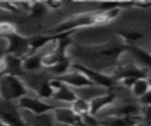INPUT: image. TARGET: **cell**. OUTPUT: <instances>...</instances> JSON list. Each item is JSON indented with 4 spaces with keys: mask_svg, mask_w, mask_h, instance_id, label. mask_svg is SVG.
Masks as SVG:
<instances>
[{
    "mask_svg": "<svg viewBox=\"0 0 151 126\" xmlns=\"http://www.w3.org/2000/svg\"><path fill=\"white\" fill-rule=\"evenodd\" d=\"M120 13V8H116L109 12H93V13H83L77 14L67 20L60 22L57 25L50 34H61L67 32H76L84 27H91V26H98V25H105L110 21L114 20L118 14Z\"/></svg>",
    "mask_w": 151,
    "mask_h": 126,
    "instance_id": "1",
    "label": "cell"
},
{
    "mask_svg": "<svg viewBox=\"0 0 151 126\" xmlns=\"http://www.w3.org/2000/svg\"><path fill=\"white\" fill-rule=\"evenodd\" d=\"M27 93L28 89L25 82L18 75L5 73L0 78V98L7 101L19 100L20 98L27 95Z\"/></svg>",
    "mask_w": 151,
    "mask_h": 126,
    "instance_id": "2",
    "label": "cell"
},
{
    "mask_svg": "<svg viewBox=\"0 0 151 126\" xmlns=\"http://www.w3.org/2000/svg\"><path fill=\"white\" fill-rule=\"evenodd\" d=\"M73 68L74 71H78L80 73H83L94 86H98L100 88H109L111 89L114 84H116V80L111 75H107L98 69H94V68H91L90 66H84V65H80V64H74L73 65Z\"/></svg>",
    "mask_w": 151,
    "mask_h": 126,
    "instance_id": "3",
    "label": "cell"
},
{
    "mask_svg": "<svg viewBox=\"0 0 151 126\" xmlns=\"http://www.w3.org/2000/svg\"><path fill=\"white\" fill-rule=\"evenodd\" d=\"M7 41V46L5 49V54L15 55L19 58L27 57L29 54V39L26 37L20 35L19 33L14 32L5 37Z\"/></svg>",
    "mask_w": 151,
    "mask_h": 126,
    "instance_id": "4",
    "label": "cell"
},
{
    "mask_svg": "<svg viewBox=\"0 0 151 126\" xmlns=\"http://www.w3.org/2000/svg\"><path fill=\"white\" fill-rule=\"evenodd\" d=\"M18 107L25 111L31 112L33 115H42L50 112H53L58 106L45 102L39 98H33L29 95H25L18 100Z\"/></svg>",
    "mask_w": 151,
    "mask_h": 126,
    "instance_id": "5",
    "label": "cell"
},
{
    "mask_svg": "<svg viewBox=\"0 0 151 126\" xmlns=\"http://www.w3.org/2000/svg\"><path fill=\"white\" fill-rule=\"evenodd\" d=\"M53 118L64 125L67 126H87L84 122L83 117L78 115L77 113H74L71 107H64V106H58L54 111H53Z\"/></svg>",
    "mask_w": 151,
    "mask_h": 126,
    "instance_id": "6",
    "label": "cell"
},
{
    "mask_svg": "<svg viewBox=\"0 0 151 126\" xmlns=\"http://www.w3.org/2000/svg\"><path fill=\"white\" fill-rule=\"evenodd\" d=\"M58 80H60L61 82H64L65 85H67L71 88H76V89H80V88H85V87H91L94 86L83 73L74 71V72H67L64 75L60 77H54Z\"/></svg>",
    "mask_w": 151,
    "mask_h": 126,
    "instance_id": "7",
    "label": "cell"
},
{
    "mask_svg": "<svg viewBox=\"0 0 151 126\" xmlns=\"http://www.w3.org/2000/svg\"><path fill=\"white\" fill-rule=\"evenodd\" d=\"M114 99H116V94L113 92H107V93H104L101 95H98L96 98H93L92 100H90V113L91 115L96 117L104 107L111 105L114 102Z\"/></svg>",
    "mask_w": 151,
    "mask_h": 126,
    "instance_id": "8",
    "label": "cell"
},
{
    "mask_svg": "<svg viewBox=\"0 0 151 126\" xmlns=\"http://www.w3.org/2000/svg\"><path fill=\"white\" fill-rule=\"evenodd\" d=\"M0 120L6 126H29L27 121H25L21 115L13 108L0 107Z\"/></svg>",
    "mask_w": 151,
    "mask_h": 126,
    "instance_id": "9",
    "label": "cell"
},
{
    "mask_svg": "<svg viewBox=\"0 0 151 126\" xmlns=\"http://www.w3.org/2000/svg\"><path fill=\"white\" fill-rule=\"evenodd\" d=\"M124 78L142 79V78H147V73L144 68H142L137 65H125L118 71V73L114 77V80H122Z\"/></svg>",
    "mask_w": 151,
    "mask_h": 126,
    "instance_id": "10",
    "label": "cell"
},
{
    "mask_svg": "<svg viewBox=\"0 0 151 126\" xmlns=\"http://www.w3.org/2000/svg\"><path fill=\"white\" fill-rule=\"evenodd\" d=\"M139 121V117H114L110 115L99 121L103 126H136Z\"/></svg>",
    "mask_w": 151,
    "mask_h": 126,
    "instance_id": "11",
    "label": "cell"
},
{
    "mask_svg": "<svg viewBox=\"0 0 151 126\" xmlns=\"http://www.w3.org/2000/svg\"><path fill=\"white\" fill-rule=\"evenodd\" d=\"M42 55L44 53H34L25 57L22 59V69L26 72H34L42 67Z\"/></svg>",
    "mask_w": 151,
    "mask_h": 126,
    "instance_id": "12",
    "label": "cell"
},
{
    "mask_svg": "<svg viewBox=\"0 0 151 126\" xmlns=\"http://www.w3.org/2000/svg\"><path fill=\"white\" fill-rule=\"evenodd\" d=\"M5 62H6V73L7 74H13V75H19L24 72L22 69V59L15 55L11 54H5L4 57Z\"/></svg>",
    "mask_w": 151,
    "mask_h": 126,
    "instance_id": "13",
    "label": "cell"
},
{
    "mask_svg": "<svg viewBox=\"0 0 151 126\" xmlns=\"http://www.w3.org/2000/svg\"><path fill=\"white\" fill-rule=\"evenodd\" d=\"M77 98H78V95H77L76 91H73V88L68 87L65 84H63L61 87H59L57 91H54V94H53V99L61 101V102H67V104H72Z\"/></svg>",
    "mask_w": 151,
    "mask_h": 126,
    "instance_id": "14",
    "label": "cell"
},
{
    "mask_svg": "<svg viewBox=\"0 0 151 126\" xmlns=\"http://www.w3.org/2000/svg\"><path fill=\"white\" fill-rule=\"evenodd\" d=\"M127 51H130L144 67H151V53L132 45H127Z\"/></svg>",
    "mask_w": 151,
    "mask_h": 126,
    "instance_id": "15",
    "label": "cell"
},
{
    "mask_svg": "<svg viewBox=\"0 0 151 126\" xmlns=\"http://www.w3.org/2000/svg\"><path fill=\"white\" fill-rule=\"evenodd\" d=\"M140 112V107L134 104H126L122 105L113 110L112 115L114 117H138Z\"/></svg>",
    "mask_w": 151,
    "mask_h": 126,
    "instance_id": "16",
    "label": "cell"
},
{
    "mask_svg": "<svg viewBox=\"0 0 151 126\" xmlns=\"http://www.w3.org/2000/svg\"><path fill=\"white\" fill-rule=\"evenodd\" d=\"M71 110H72L74 113H77L78 115H80V117L91 114V113H90V110H91V107H90V101H87V100H85V99H83V98H80V97H78V98L71 104Z\"/></svg>",
    "mask_w": 151,
    "mask_h": 126,
    "instance_id": "17",
    "label": "cell"
},
{
    "mask_svg": "<svg viewBox=\"0 0 151 126\" xmlns=\"http://www.w3.org/2000/svg\"><path fill=\"white\" fill-rule=\"evenodd\" d=\"M150 89H151V82H150V80H149L147 78L138 79V80L134 82V85L132 86V88H131L133 95L137 97V98L143 97V95H144L146 92H149Z\"/></svg>",
    "mask_w": 151,
    "mask_h": 126,
    "instance_id": "18",
    "label": "cell"
},
{
    "mask_svg": "<svg viewBox=\"0 0 151 126\" xmlns=\"http://www.w3.org/2000/svg\"><path fill=\"white\" fill-rule=\"evenodd\" d=\"M35 92H37V95L39 99H50V98H53V94H54V89L53 87L51 86L50 84V80H42L38 84L37 88H35Z\"/></svg>",
    "mask_w": 151,
    "mask_h": 126,
    "instance_id": "19",
    "label": "cell"
},
{
    "mask_svg": "<svg viewBox=\"0 0 151 126\" xmlns=\"http://www.w3.org/2000/svg\"><path fill=\"white\" fill-rule=\"evenodd\" d=\"M29 126H54L53 125V114L46 113L42 115H34L28 122Z\"/></svg>",
    "mask_w": 151,
    "mask_h": 126,
    "instance_id": "20",
    "label": "cell"
},
{
    "mask_svg": "<svg viewBox=\"0 0 151 126\" xmlns=\"http://www.w3.org/2000/svg\"><path fill=\"white\" fill-rule=\"evenodd\" d=\"M71 67V60L68 57L61 59L59 62H57L53 67L50 68V71L55 75V77H60V75H64L67 73L68 68Z\"/></svg>",
    "mask_w": 151,
    "mask_h": 126,
    "instance_id": "21",
    "label": "cell"
},
{
    "mask_svg": "<svg viewBox=\"0 0 151 126\" xmlns=\"http://www.w3.org/2000/svg\"><path fill=\"white\" fill-rule=\"evenodd\" d=\"M117 34L122 39H124V41L127 45H131L132 42H134V41L140 40V39L144 38V33L138 32V31H118Z\"/></svg>",
    "mask_w": 151,
    "mask_h": 126,
    "instance_id": "22",
    "label": "cell"
},
{
    "mask_svg": "<svg viewBox=\"0 0 151 126\" xmlns=\"http://www.w3.org/2000/svg\"><path fill=\"white\" fill-rule=\"evenodd\" d=\"M47 7L45 2H32V6L29 8V16L33 19H39L45 15L47 12Z\"/></svg>",
    "mask_w": 151,
    "mask_h": 126,
    "instance_id": "23",
    "label": "cell"
},
{
    "mask_svg": "<svg viewBox=\"0 0 151 126\" xmlns=\"http://www.w3.org/2000/svg\"><path fill=\"white\" fill-rule=\"evenodd\" d=\"M61 59H64V58H60L59 55H57V54L53 52V49L50 51V52H47V53H44V55H42V67L51 68V67H53L57 62H59Z\"/></svg>",
    "mask_w": 151,
    "mask_h": 126,
    "instance_id": "24",
    "label": "cell"
},
{
    "mask_svg": "<svg viewBox=\"0 0 151 126\" xmlns=\"http://www.w3.org/2000/svg\"><path fill=\"white\" fill-rule=\"evenodd\" d=\"M17 32L15 31V26L8 21H0V37H6L8 34H12Z\"/></svg>",
    "mask_w": 151,
    "mask_h": 126,
    "instance_id": "25",
    "label": "cell"
},
{
    "mask_svg": "<svg viewBox=\"0 0 151 126\" xmlns=\"http://www.w3.org/2000/svg\"><path fill=\"white\" fill-rule=\"evenodd\" d=\"M139 102L144 106H151V89L139 98Z\"/></svg>",
    "mask_w": 151,
    "mask_h": 126,
    "instance_id": "26",
    "label": "cell"
},
{
    "mask_svg": "<svg viewBox=\"0 0 151 126\" xmlns=\"http://www.w3.org/2000/svg\"><path fill=\"white\" fill-rule=\"evenodd\" d=\"M138 79L137 78H124V79H122V80H119L124 86H126V87H129V88H132V86L134 85V82L137 81Z\"/></svg>",
    "mask_w": 151,
    "mask_h": 126,
    "instance_id": "27",
    "label": "cell"
},
{
    "mask_svg": "<svg viewBox=\"0 0 151 126\" xmlns=\"http://www.w3.org/2000/svg\"><path fill=\"white\" fill-rule=\"evenodd\" d=\"M45 5L48 9H58L61 6V2L60 1H47L45 2Z\"/></svg>",
    "mask_w": 151,
    "mask_h": 126,
    "instance_id": "28",
    "label": "cell"
},
{
    "mask_svg": "<svg viewBox=\"0 0 151 126\" xmlns=\"http://www.w3.org/2000/svg\"><path fill=\"white\" fill-rule=\"evenodd\" d=\"M6 72V62L4 58H0V74Z\"/></svg>",
    "mask_w": 151,
    "mask_h": 126,
    "instance_id": "29",
    "label": "cell"
},
{
    "mask_svg": "<svg viewBox=\"0 0 151 126\" xmlns=\"http://www.w3.org/2000/svg\"><path fill=\"white\" fill-rule=\"evenodd\" d=\"M134 6H139L142 8H146V7H151V2H134Z\"/></svg>",
    "mask_w": 151,
    "mask_h": 126,
    "instance_id": "30",
    "label": "cell"
},
{
    "mask_svg": "<svg viewBox=\"0 0 151 126\" xmlns=\"http://www.w3.org/2000/svg\"><path fill=\"white\" fill-rule=\"evenodd\" d=\"M150 82H151V80H150Z\"/></svg>",
    "mask_w": 151,
    "mask_h": 126,
    "instance_id": "31",
    "label": "cell"
}]
</instances>
